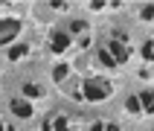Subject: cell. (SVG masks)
I'll return each instance as SVG.
<instances>
[{
  "label": "cell",
  "mask_w": 154,
  "mask_h": 131,
  "mask_svg": "<svg viewBox=\"0 0 154 131\" xmlns=\"http://www.w3.org/2000/svg\"><path fill=\"white\" fill-rule=\"evenodd\" d=\"M131 55H134V47H131V41H128L125 32L105 35L102 41H99V47H96V58H99V64L108 67V70L125 67V64L131 61Z\"/></svg>",
  "instance_id": "6da1fadb"
},
{
  "label": "cell",
  "mask_w": 154,
  "mask_h": 131,
  "mask_svg": "<svg viewBox=\"0 0 154 131\" xmlns=\"http://www.w3.org/2000/svg\"><path fill=\"white\" fill-rule=\"evenodd\" d=\"M76 96L82 99V102L99 105V102H105V99H111V96H113V82H111V79H105V76H85L82 82H79Z\"/></svg>",
  "instance_id": "7a4b0ae2"
},
{
  "label": "cell",
  "mask_w": 154,
  "mask_h": 131,
  "mask_svg": "<svg viewBox=\"0 0 154 131\" xmlns=\"http://www.w3.org/2000/svg\"><path fill=\"white\" fill-rule=\"evenodd\" d=\"M47 50L52 52V55H64V52L73 50V38H70V32L64 29V26H55V29H50V38H47Z\"/></svg>",
  "instance_id": "3957f363"
},
{
  "label": "cell",
  "mask_w": 154,
  "mask_h": 131,
  "mask_svg": "<svg viewBox=\"0 0 154 131\" xmlns=\"http://www.w3.org/2000/svg\"><path fill=\"white\" fill-rule=\"evenodd\" d=\"M20 32H23V23L17 17H0V47H15Z\"/></svg>",
  "instance_id": "277c9868"
},
{
  "label": "cell",
  "mask_w": 154,
  "mask_h": 131,
  "mask_svg": "<svg viewBox=\"0 0 154 131\" xmlns=\"http://www.w3.org/2000/svg\"><path fill=\"white\" fill-rule=\"evenodd\" d=\"M64 29H67L70 38H73V47H82V50H87V44H90V26H87L85 20H70Z\"/></svg>",
  "instance_id": "5b68a950"
},
{
  "label": "cell",
  "mask_w": 154,
  "mask_h": 131,
  "mask_svg": "<svg viewBox=\"0 0 154 131\" xmlns=\"http://www.w3.org/2000/svg\"><path fill=\"white\" fill-rule=\"evenodd\" d=\"M9 111L15 114L17 120H32L35 117V105L26 99V96H15L12 102H9Z\"/></svg>",
  "instance_id": "8992f818"
},
{
  "label": "cell",
  "mask_w": 154,
  "mask_h": 131,
  "mask_svg": "<svg viewBox=\"0 0 154 131\" xmlns=\"http://www.w3.org/2000/svg\"><path fill=\"white\" fill-rule=\"evenodd\" d=\"M44 131H73L70 128V117L64 111H55L44 120Z\"/></svg>",
  "instance_id": "52a82bcc"
},
{
  "label": "cell",
  "mask_w": 154,
  "mask_h": 131,
  "mask_svg": "<svg viewBox=\"0 0 154 131\" xmlns=\"http://www.w3.org/2000/svg\"><path fill=\"white\" fill-rule=\"evenodd\" d=\"M137 102H140V114L143 117H154V90L137 93Z\"/></svg>",
  "instance_id": "ba28073f"
},
{
  "label": "cell",
  "mask_w": 154,
  "mask_h": 131,
  "mask_svg": "<svg viewBox=\"0 0 154 131\" xmlns=\"http://www.w3.org/2000/svg\"><path fill=\"white\" fill-rule=\"evenodd\" d=\"M67 79H70V67L67 64H55V67H52V82H55V85H64Z\"/></svg>",
  "instance_id": "9c48e42d"
},
{
  "label": "cell",
  "mask_w": 154,
  "mask_h": 131,
  "mask_svg": "<svg viewBox=\"0 0 154 131\" xmlns=\"http://www.w3.org/2000/svg\"><path fill=\"white\" fill-rule=\"evenodd\" d=\"M20 96H26V99L32 102L35 96H44V87L41 85H23V93H20Z\"/></svg>",
  "instance_id": "30bf717a"
},
{
  "label": "cell",
  "mask_w": 154,
  "mask_h": 131,
  "mask_svg": "<svg viewBox=\"0 0 154 131\" xmlns=\"http://www.w3.org/2000/svg\"><path fill=\"white\" fill-rule=\"evenodd\" d=\"M140 55H143L146 61H154V38L143 41V47H140Z\"/></svg>",
  "instance_id": "8fae6325"
},
{
  "label": "cell",
  "mask_w": 154,
  "mask_h": 131,
  "mask_svg": "<svg viewBox=\"0 0 154 131\" xmlns=\"http://www.w3.org/2000/svg\"><path fill=\"white\" fill-rule=\"evenodd\" d=\"M125 111H128V114H134V117H143V114H140V102H137V93H131L128 99H125Z\"/></svg>",
  "instance_id": "7c38bea8"
},
{
  "label": "cell",
  "mask_w": 154,
  "mask_h": 131,
  "mask_svg": "<svg viewBox=\"0 0 154 131\" xmlns=\"http://www.w3.org/2000/svg\"><path fill=\"white\" fill-rule=\"evenodd\" d=\"M90 131H122L119 125H113V122H105V120H96L90 125Z\"/></svg>",
  "instance_id": "4fadbf2b"
},
{
  "label": "cell",
  "mask_w": 154,
  "mask_h": 131,
  "mask_svg": "<svg viewBox=\"0 0 154 131\" xmlns=\"http://www.w3.org/2000/svg\"><path fill=\"white\" fill-rule=\"evenodd\" d=\"M26 52H29V47H26V44H20V47H12V50H9V58H12V61L26 58Z\"/></svg>",
  "instance_id": "5bb4252c"
},
{
  "label": "cell",
  "mask_w": 154,
  "mask_h": 131,
  "mask_svg": "<svg viewBox=\"0 0 154 131\" xmlns=\"http://www.w3.org/2000/svg\"><path fill=\"white\" fill-rule=\"evenodd\" d=\"M140 20H146V23L154 20V3H146V6L140 9Z\"/></svg>",
  "instance_id": "9a60e30c"
},
{
  "label": "cell",
  "mask_w": 154,
  "mask_h": 131,
  "mask_svg": "<svg viewBox=\"0 0 154 131\" xmlns=\"http://www.w3.org/2000/svg\"><path fill=\"white\" fill-rule=\"evenodd\" d=\"M87 6L93 9V12H102L105 6H119V3H105V0H93V3H87Z\"/></svg>",
  "instance_id": "2e32d148"
},
{
  "label": "cell",
  "mask_w": 154,
  "mask_h": 131,
  "mask_svg": "<svg viewBox=\"0 0 154 131\" xmlns=\"http://www.w3.org/2000/svg\"><path fill=\"white\" fill-rule=\"evenodd\" d=\"M47 6H52V9H67V3H61V0H52V3H47Z\"/></svg>",
  "instance_id": "e0dca14e"
}]
</instances>
